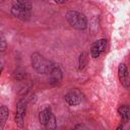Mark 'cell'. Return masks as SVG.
Masks as SVG:
<instances>
[{
	"instance_id": "1",
	"label": "cell",
	"mask_w": 130,
	"mask_h": 130,
	"mask_svg": "<svg viewBox=\"0 0 130 130\" xmlns=\"http://www.w3.org/2000/svg\"><path fill=\"white\" fill-rule=\"evenodd\" d=\"M31 65L35 68V70L39 73H50L54 65L47 60L45 57H43L39 53H34L31 55Z\"/></svg>"
},
{
	"instance_id": "2",
	"label": "cell",
	"mask_w": 130,
	"mask_h": 130,
	"mask_svg": "<svg viewBox=\"0 0 130 130\" xmlns=\"http://www.w3.org/2000/svg\"><path fill=\"white\" fill-rule=\"evenodd\" d=\"M66 19H67L68 23L76 29L83 30L87 26V20H86L85 15L78 11L69 10L66 13Z\"/></svg>"
},
{
	"instance_id": "3",
	"label": "cell",
	"mask_w": 130,
	"mask_h": 130,
	"mask_svg": "<svg viewBox=\"0 0 130 130\" xmlns=\"http://www.w3.org/2000/svg\"><path fill=\"white\" fill-rule=\"evenodd\" d=\"M26 111V102L21 100L17 103L16 106V115H15V123L18 128H23L24 126V116Z\"/></svg>"
},
{
	"instance_id": "4",
	"label": "cell",
	"mask_w": 130,
	"mask_h": 130,
	"mask_svg": "<svg viewBox=\"0 0 130 130\" xmlns=\"http://www.w3.org/2000/svg\"><path fill=\"white\" fill-rule=\"evenodd\" d=\"M107 47V40L105 39H101L95 41L90 48V55L92 58H98L105 50Z\"/></svg>"
},
{
	"instance_id": "5",
	"label": "cell",
	"mask_w": 130,
	"mask_h": 130,
	"mask_svg": "<svg viewBox=\"0 0 130 130\" xmlns=\"http://www.w3.org/2000/svg\"><path fill=\"white\" fill-rule=\"evenodd\" d=\"M11 13L14 17H16L20 20H28L30 18V15H31L30 10L18 8V7H14V6H12V8H11Z\"/></svg>"
},
{
	"instance_id": "6",
	"label": "cell",
	"mask_w": 130,
	"mask_h": 130,
	"mask_svg": "<svg viewBox=\"0 0 130 130\" xmlns=\"http://www.w3.org/2000/svg\"><path fill=\"white\" fill-rule=\"evenodd\" d=\"M118 76L120 79V82L122 83V85H124L125 87L128 86L129 84V80H128V70L125 64H120L118 67Z\"/></svg>"
},
{
	"instance_id": "7",
	"label": "cell",
	"mask_w": 130,
	"mask_h": 130,
	"mask_svg": "<svg viewBox=\"0 0 130 130\" xmlns=\"http://www.w3.org/2000/svg\"><path fill=\"white\" fill-rule=\"evenodd\" d=\"M65 101L70 105V106H76L80 103L81 99L79 93L76 90H70L65 94Z\"/></svg>"
},
{
	"instance_id": "8",
	"label": "cell",
	"mask_w": 130,
	"mask_h": 130,
	"mask_svg": "<svg viewBox=\"0 0 130 130\" xmlns=\"http://www.w3.org/2000/svg\"><path fill=\"white\" fill-rule=\"evenodd\" d=\"M61 80H62V71L58 66L54 65V67L50 72V82L52 84H57Z\"/></svg>"
},
{
	"instance_id": "9",
	"label": "cell",
	"mask_w": 130,
	"mask_h": 130,
	"mask_svg": "<svg viewBox=\"0 0 130 130\" xmlns=\"http://www.w3.org/2000/svg\"><path fill=\"white\" fill-rule=\"evenodd\" d=\"M9 116V110L6 106H1L0 108V130L4 128V125L8 119Z\"/></svg>"
},
{
	"instance_id": "10",
	"label": "cell",
	"mask_w": 130,
	"mask_h": 130,
	"mask_svg": "<svg viewBox=\"0 0 130 130\" xmlns=\"http://www.w3.org/2000/svg\"><path fill=\"white\" fill-rule=\"evenodd\" d=\"M53 116V113L51 112V110L50 109H45V110H43L42 112H40V114H39V120H40V123L41 124H43V125H46L47 124V122L50 120V118Z\"/></svg>"
},
{
	"instance_id": "11",
	"label": "cell",
	"mask_w": 130,
	"mask_h": 130,
	"mask_svg": "<svg viewBox=\"0 0 130 130\" xmlns=\"http://www.w3.org/2000/svg\"><path fill=\"white\" fill-rule=\"evenodd\" d=\"M118 113H119L121 119L124 122H127L128 119H129V116H130V107L127 106V105H122V106L119 107Z\"/></svg>"
},
{
	"instance_id": "12",
	"label": "cell",
	"mask_w": 130,
	"mask_h": 130,
	"mask_svg": "<svg viewBox=\"0 0 130 130\" xmlns=\"http://www.w3.org/2000/svg\"><path fill=\"white\" fill-rule=\"evenodd\" d=\"M12 6L18 7V8H23L30 10L31 9V3L29 0H11Z\"/></svg>"
},
{
	"instance_id": "13",
	"label": "cell",
	"mask_w": 130,
	"mask_h": 130,
	"mask_svg": "<svg viewBox=\"0 0 130 130\" xmlns=\"http://www.w3.org/2000/svg\"><path fill=\"white\" fill-rule=\"evenodd\" d=\"M86 61H87V54L83 52L79 56V69H82L85 66Z\"/></svg>"
},
{
	"instance_id": "14",
	"label": "cell",
	"mask_w": 130,
	"mask_h": 130,
	"mask_svg": "<svg viewBox=\"0 0 130 130\" xmlns=\"http://www.w3.org/2000/svg\"><path fill=\"white\" fill-rule=\"evenodd\" d=\"M45 126H46L47 129H55L56 128V119H55L54 115L50 118V120L47 122V124Z\"/></svg>"
},
{
	"instance_id": "15",
	"label": "cell",
	"mask_w": 130,
	"mask_h": 130,
	"mask_svg": "<svg viewBox=\"0 0 130 130\" xmlns=\"http://www.w3.org/2000/svg\"><path fill=\"white\" fill-rule=\"evenodd\" d=\"M13 76H14V78H16L17 80H21V79H23V78L25 77V72H19V71L17 70V71L14 72Z\"/></svg>"
},
{
	"instance_id": "16",
	"label": "cell",
	"mask_w": 130,
	"mask_h": 130,
	"mask_svg": "<svg viewBox=\"0 0 130 130\" xmlns=\"http://www.w3.org/2000/svg\"><path fill=\"white\" fill-rule=\"evenodd\" d=\"M6 49V42H5V40H4V38L2 37V39H1V51L2 52H4V50Z\"/></svg>"
},
{
	"instance_id": "17",
	"label": "cell",
	"mask_w": 130,
	"mask_h": 130,
	"mask_svg": "<svg viewBox=\"0 0 130 130\" xmlns=\"http://www.w3.org/2000/svg\"><path fill=\"white\" fill-rule=\"evenodd\" d=\"M57 4H63V3H65V2H67L68 0H54Z\"/></svg>"
}]
</instances>
